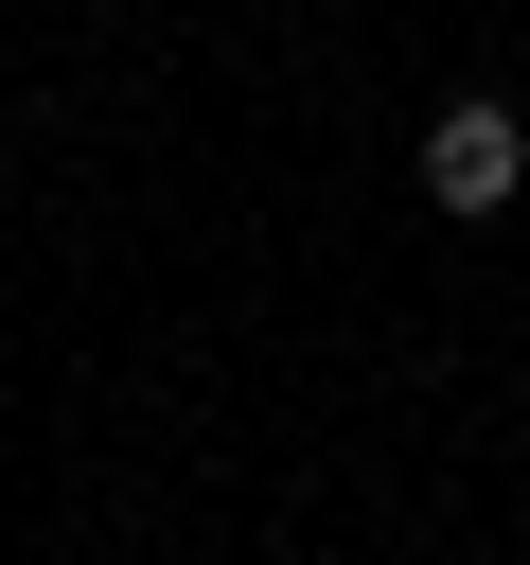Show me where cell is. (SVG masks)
Segmentation results:
<instances>
[{"mask_svg": "<svg viewBox=\"0 0 530 565\" xmlns=\"http://www.w3.org/2000/svg\"><path fill=\"white\" fill-rule=\"evenodd\" d=\"M512 177H530V124H512V106H442V124H424V194H442V212H495Z\"/></svg>", "mask_w": 530, "mask_h": 565, "instance_id": "6da1fadb", "label": "cell"}]
</instances>
